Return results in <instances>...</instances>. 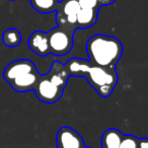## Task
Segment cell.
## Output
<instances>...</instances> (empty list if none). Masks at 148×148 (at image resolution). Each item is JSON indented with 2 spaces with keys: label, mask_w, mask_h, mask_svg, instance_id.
I'll return each instance as SVG.
<instances>
[{
  "label": "cell",
  "mask_w": 148,
  "mask_h": 148,
  "mask_svg": "<svg viewBox=\"0 0 148 148\" xmlns=\"http://www.w3.org/2000/svg\"><path fill=\"white\" fill-rule=\"evenodd\" d=\"M64 65L70 77H84L89 85L101 97H109L119 81L116 68L95 65L88 60L71 58Z\"/></svg>",
  "instance_id": "cell-1"
},
{
  "label": "cell",
  "mask_w": 148,
  "mask_h": 148,
  "mask_svg": "<svg viewBox=\"0 0 148 148\" xmlns=\"http://www.w3.org/2000/svg\"><path fill=\"white\" fill-rule=\"evenodd\" d=\"M123 45L118 38L97 34L86 42L88 61L95 65L116 68L123 55Z\"/></svg>",
  "instance_id": "cell-2"
},
{
  "label": "cell",
  "mask_w": 148,
  "mask_h": 148,
  "mask_svg": "<svg viewBox=\"0 0 148 148\" xmlns=\"http://www.w3.org/2000/svg\"><path fill=\"white\" fill-rule=\"evenodd\" d=\"M41 74L29 59H17L10 62L3 71V78L11 88L21 93L34 90Z\"/></svg>",
  "instance_id": "cell-3"
},
{
  "label": "cell",
  "mask_w": 148,
  "mask_h": 148,
  "mask_svg": "<svg viewBox=\"0 0 148 148\" xmlns=\"http://www.w3.org/2000/svg\"><path fill=\"white\" fill-rule=\"evenodd\" d=\"M76 29L67 25L57 27L47 32L50 52L55 56H65L73 48V36Z\"/></svg>",
  "instance_id": "cell-4"
},
{
  "label": "cell",
  "mask_w": 148,
  "mask_h": 148,
  "mask_svg": "<svg viewBox=\"0 0 148 148\" xmlns=\"http://www.w3.org/2000/svg\"><path fill=\"white\" fill-rule=\"evenodd\" d=\"M34 91L39 101H41L42 103L52 105V103H57L61 99L64 90L56 84H54L48 78L47 74H44V75L41 74V77L36 84Z\"/></svg>",
  "instance_id": "cell-5"
},
{
  "label": "cell",
  "mask_w": 148,
  "mask_h": 148,
  "mask_svg": "<svg viewBox=\"0 0 148 148\" xmlns=\"http://www.w3.org/2000/svg\"><path fill=\"white\" fill-rule=\"evenodd\" d=\"M56 148H83V138L76 130L71 127L60 128L56 135Z\"/></svg>",
  "instance_id": "cell-6"
},
{
  "label": "cell",
  "mask_w": 148,
  "mask_h": 148,
  "mask_svg": "<svg viewBox=\"0 0 148 148\" xmlns=\"http://www.w3.org/2000/svg\"><path fill=\"white\" fill-rule=\"evenodd\" d=\"M29 48L32 50V52L40 57H46L50 52L49 40H48V34L42 31H35L29 38L27 42Z\"/></svg>",
  "instance_id": "cell-7"
},
{
  "label": "cell",
  "mask_w": 148,
  "mask_h": 148,
  "mask_svg": "<svg viewBox=\"0 0 148 148\" xmlns=\"http://www.w3.org/2000/svg\"><path fill=\"white\" fill-rule=\"evenodd\" d=\"M47 76L54 84L59 86L64 90V88L67 85V82L69 80L70 76L66 69L65 65L58 61H54L50 68L49 72L47 73Z\"/></svg>",
  "instance_id": "cell-8"
},
{
  "label": "cell",
  "mask_w": 148,
  "mask_h": 148,
  "mask_svg": "<svg viewBox=\"0 0 148 148\" xmlns=\"http://www.w3.org/2000/svg\"><path fill=\"white\" fill-rule=\"evenodd\" d=\"M99 8H80L76 17V29H85L95 25Z\"/></svg>",
  "instance_id": "cell-9"
},
{
  "label": "cell",
  "mask_w": 148,
  "mask_h": 148,
  "mask_svg": "<svg viewBox=\"0 0 148 148\" xmlns=\"http://www.w3.org/2000/svg\"><path fill=\"white\" fill-rule=\"evenodd\" d=\"M124 134L116 128L107 129L101 136V148H119Z\"/></svg>",
  "instance_id": "cell-10"
},
{
  "label": "cell",
  "mask_w": 148,
  "mask_h": 148,
  "mask_svg": "<svg viewBox=\"0 0 148 148\" xmlns=\"http://www.w3.org/2000/svg\"><path fill=\"white\" fill-rule=\"evenodd\" d=\"M31 5L40 13H52L59 8L61 0H29Z\"/></svg>",
  "instance_id": "cell-11"
},
{
  "label": "cell",
  "mask_w": 148,
  "mask_h": 148,
  "mask_svg": "<svg viewBox=\"0 0 148 148\" xmlns=\"http://www.w3.org/2000/svg\"><path fill=\"white\" fill-rule=\"evenodd\" d=\"M2 42L6 47H18L21 43V32L14 27H9V29H5L2 34Z\"/></svg>",
  "instance_id": "cell-12"
},
{
  "label": "cell",
  "mask_w": 148,
  "mask_h": 148,
  "mask_svg": "<svg viewBox=\"0 0 148 148\" xmlns=\"http://www.w3.org/2000/svg\"><path fill=\"white\" fill-rule=\"evenodd\" d=\"M119 148H138V138L134 135H124Z\"/></svg>",
  "instance_id": "cell-13"
},
{
  "label": "cell",
  "mask_w": 148,
  "mask_h": 148,
  "mask_svg": "<svg viewBox=\"0 0 148 148\" xmlns=\"http://www.w3.org/2000/svg\"><path fill=\"white\" fill-rule=\"evenodd\" d=\"M81 8H101L99 0H78Z\"/></svg>",
  "instance_id": "cell-14"
},
{
  "label": "cell",
  "mask_w": 148,
  "mask_h": 148,
  "mask_svg": "<svg viewBox=\"0 0 148 148\" xmlns=\"http://www.w3.org/2000/svg\"><path fill=\"white\" fill-rule=\"evenodd\" d=\"M138 148H148V137L138 138Z\"/></svg>",
  "instance_id": "cell-15"
},
{
  "label": "cell",
  "mask_w": 148,
  "mask_h": 148,
  "mask_svg": "<svg viewBox=\"0 0 148 148\" xmlns=\"http://www.w3.org/2000/svg\"><path fill=\"white\" fill-rule=\"evenodd\" d=\"M116 0H99V3L101 7L103 6H107V5H111L115 2Z\"/></svg>",
  "instance_id": "cell-16"
},
{
  "label": "cell",
  "mask_w": 148,
  "mask_h": 148,
  "mask_svg": "<svg viewBox=\"0 0 148 148\" xmlns=\"http://www.w3.org/2000/svg\"><path fill=\"white\" fill-rule=\"evenodd\" d=\"M83 148H90V147H87V146H85V145H84V146H83Z\"/></svg>",
  "instance_id": "cell-17"
},
{
  "label": "cell",
  "mask_w": 148,
  "mask_h": 148,
  "mask_svg": "<svg viewBox=\"0 0 148 148\" xmlns=\"http://www.w3.org/2000/svg\"><path fill=\"white\" fill-rule=\"evenodd\" d=\"M10 1H14V0H10Z\"/></svg>",
  "instance_id": "cell-18"
},
{
  "label": "cell",
  "mask_w": 148,
  "mask_h": 148,
  "mask_svg": "<svg viewBox=\"0 0 148 148\" xmlns=\"http://www.w3.org/2000/svg\"><path fill=\"white\" fill-rule=\"evenodd\" d=\"M76 1H78V0H76Z\"/></svg>",
  "instance_id": "cell-19"
},
{
  "label": "cell",
  "mask_w": 148,
  "mask_h": 148,
  "mask_svg": "<svg viewBox=\"0 0 148 148\" xmlns=\"http://www.w3.org/2000/svg\"></svg>",
  "instance_id": "cell-20"
}]
</instances>
